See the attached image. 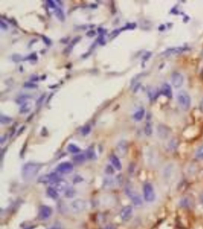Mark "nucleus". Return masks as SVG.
Here are the masks:
<instances>
[{
    "label": "nucleus",
    "instance_id": "1",
    "mask_svg": "<svg viewBox=\"0 0 203 229\" xmlns=\"http://www.w3.org/2000/svg\"><path fill=\"white\" fill-rule=\"evenodd\" d=\"M41 164L36 163H27L25 164L22 168V176L25 180H30L33 179L39 173Z\"/></svg>",
    "mask_w": 203,
    "mask_h": 229
},
{
    "label": "nucleus",
    "instance_id": "2",
    "mask_svg": "<svg viewBox=\"0 0 203 229\" xmlns=\"http://www.w3.org/2000/svg\"><path fill=\"white\" fill-rule=\"evenodd\" d=\"M177 100L183 110L187 111L190 109L191 104V99L187 92L184 91L179 92L177 95Z\"/></svg>",
    "mask_w": 203,
    "mask_h": 229
},
{
    "label": "nucleus",
    "instance_id": "3",
    "mask_svg": "<svg viewBox=\"0 0 203 229\" xmlns=\"http://www.w3.org/2000/svg\"><path fill=\"white\" fill-rule=\"evenodd\" d=\"M143 195L145 201L147 202H153L156 198V192L153 185L150 183H146L143 186Z\"/></svg>",
    "mask_w": 203,
    "mask_h": 229
},
{
    "label": "nucleus",
    "instance_id": "4",
    "mask_svg": "<svg viewBox=\"0 0 203 229\" xmlns=\"http://www.w3.org/2000/svg\"><path fill=\"white\" fill-rule=\"evenodd\" d=\"M125 192L135 206L140 207L142 205V199L141 196L132 186H127L125 188Z\"/></svg>",
    "mask_w": 203,
    "mask_h": 229
},
{
    "label": "nucleus",
    "instance_id": "5",
    "mask_svg": "<svg viewBox=\"0 0 203 229\" xmlns=\"http://www.w3.org/2000/svg\"><path fill=\"white\" fill-rule=\"evenodd\" d=\"M176 175V167L173 163L167 164L163 168V177L164 180L167 183L173 181Z\"/></svg>",
    "mask_w": 203,
    "mask_h": 229
},
{
    "label": "nucleus",
    "instance_id": "6",
    "mask_svg": "<svg viewBox=\"0 0 203 229\" xmlns=\"http://www.w3.org/2000/svg\"><path fill=\"white\" fill-rule=\"evenodd\" d=\"M170 129L165 124H159L157 127V133L159 137L162 140L167 139L171 134Z\"/></svg>",
    "mask_w": 203,
    "mask_h": 229
},
{
    "label": "nucleus",
    "instance_id": "7",
    "mask_svg": "<svg viewBox=\"0 0 203 229\" xmlns=\"http://www.w3.org/2000/svg\"><path fill=\"white\" fill-rule=\"evenodd\" d=\"M59 179H60L56 173H52L50 174H47L40 176L38 179V182L42 184H54Z\"/></svg>",
    "mask_w": 203,
    "mask_h": 229
},
{
    "label": "nucleus",
    "instance_id": "8",
    "mask_svg": "<svg viewBox=\"0 0 203 229\" xmlns=\"http://www.w3.org/2000/svg\"><path fill=\"white\" fill-rule=\"evenodd\" d=\"M86 207L85 201L81 199L75 200L71 204V208L75 213H82L86 209Z\"/></svg>",
    "mask_w": 203,
    "mask_h": 229
},
{
    "label": "nucleus",
    "instance_id": "9",
    "mask_svg": "<svg viewBox=\"0 0 203 229\" xmlns=\"http://www.w3.org/2000/svg\"><path fill=\"white\" fill-rule=\"evenodd\" d=\"M128 149L129 144L125 140H120L116 146V151L118 155L120 157H124L128 152Z\"/></svg>",
    "mask_w": 203,
    "mask_h": 229
},
{
    "label": "nucleus",
    "instance_id": "10",
    "mask_svg": "<svg viewBox=\"0 0 203 229\" xmlns=\"http://www.w3.org/2000/svg\"><path fill=\"white\" fill-rule=\"evenodd\" d=\"M171 81L173 86L175 88H179L184 83V78L181 73L175 72L172 74Z\"/></svg>",
    "mask_w": 203,
    "mask_h": 229
},
{
    "label": "nucleus",
    "instance_id": "11",
    "mask_svg": "<svg viewBox=\"0 0 203 229\" xmlns=\"http://www.w3.org/2000/svg\"><path fill=\"white\" fill-rule=\"evenodd\" d=\"M133 213L132 206L127 205L123 207L120 212V216L123 222H128L132 217Z\"/></svg>",
    "mask_w": 203,
    "mask_h": 229
},
{
    "label": "nucleus",
    "instance_id": "12",
    "mask_svg": "<svg viewBox=\"0 0 203 229\" xmlns=\"http://www.w3.org/2000/svg\"><path fill=\"white\" fill-rule=\"evenodd\" d=\"M52 210L50 207L46 205H42L39 210L38 217L41 220H45L49 219L52 214Z\"/></svg>",
    "mask_w": 203,
    "mask_h": 229
},
{
    "label": "nucleus",
    "instance_id": "13",
    "mask_svg": "<svg viewBox=\"0 0 203 229\" xmlns=\"http://www.w3.org/2000/svg\"><path fill=\"white\" fill-rule=\"evenodd\" d=\"M59 172L63 174H68L71 173L73 170V165L69 162H63L60 163L57 167Z\"/></svg>",
    "mask_w": 203,
    "mask_h": 229
},
{
    "label": "nucleus",
    "instance_id": "14",
    "mask_svg": "<svg viewBox=\"0 0 203 229\" xmlns=\"http://www.w3.org/2000/svg\"><path fill=\"white\" fill-rule=\"evenodd\" d=\"M189 49L187 47H175V48H170L166 49L163 54L166 56H169L173 54H181L188 51Z\"/></svg>",
    "mask_w": 203,
    "mask_h": 229
},
{
    "label": "nucleus",
    "instance_id": "15",
    "mask_svg": "<svg viewBox=\"0 0 203 229\" xmlns=\"http://www.w3.org/2000/svg\"><path fill=\"white\" fill-rule=\"evenodd\" d=\"M54 184V188L59 192H66L69 188L68 183L63 179H59Z\"/></svg>",
    "mask_w": 203,
    "mask_h": 229
},
{
    "label": "nucleus",
    "instance_id": "16",
    "mask_svg": "<svg viewBox=\"0 0 203 229\" xmlns=\"http://www.w3.org/2000/svg\"><path fill=\"white\" fill-rule=\"evenodd\" d=\"M160 92L168 98H172L173 96L172 89L170 85L168 83H164L161 88Z\"/></svg>",
    "mask_w": 203,
    "mask_h": 229
},
{
    "label": "nucleus",
    "instance_id": "17",
    "mask_svg": "<svg viewBox=\"0 0 203 229\" xmlns=\"http://www.w3.org/2000/svg\"><path fill=\"white\" fill-rule=\"evenodd\" d=\"M110 162L111 163L113 166L117 170L120 171L122 168V164L119 160V158L117 157V156L115 155H111L110 157Z\"/></svg>",
    "mask_w": 203,
    "mask_h": 229
},
{
    "label": "nucleus",
    "instance_id": "18",
    "mask_svg": "<svg viewBox=\"0 0 203 229\" xmlns=\"http://www.w3.org/2000/svg\"><path fill=\"white\" fill-rule=\"evenodd\" d=\"M47 193L48 195L53 199H57L59 197V192L56 190L55 188L52 187H49L47 190Z\"/></svg>",
    "mask_w": 203,
    "mask_h": 229
},
{
    "label": "nucleus",
    "instance_id": "19",
    "mask_svg": "<svg viewBox=\"0 0 203 229\" xmlns=\"http://www.w3.org/2000/svg\"><path fill=\"white\" fill-rule=\"evenodd\" d=\"M31 108H32L31 103L26 102L21 106L19 110V113L20 114H26L30 111Z\"/></svg>",
    "mask_w": 203,
    "mask_h": 229
},
{
    "label": "nucleus",
    "instance_id": "20",
    "mask_svg": "<svg viewBox=\"0 0 203 229\" xmlns=\"http://www.w3.org/2000/svg\"><path fill=\"white\" fill-rule=\"evenodd\" d=\"M178 140L176 138H173V139H172L168 145H167V146H168V149L169 150H170V151H174L176 149V148H178V144H179V142H178Z\"/></svg>",
    "mask_w": 203,
    "mask_h": 229
},
{
    "label": "nucleus",
    "instance_id": "21",
    "mask_svg": "<svg viewBox=\"0 0 203 229\" xmlns=\"http://www.w3.org/2000/svg\"><path fill=\"white\" fill-rule=\"evenodd\" d=\"M145 110L144 109H139L133 114V119L136 121H139L142 120L145 115Z\"/></svg>",
    "mask_w": 203,
    "mask_h": 229
},
{
    "label": "nucleus",
    "instance_id": "22",
    "mask_svg": "<svg viewBox=\"0 0 203 229\" xmlns=\"http://www.w3.org/2000/svg\"><path fill=\"white\" fill-rule=\"evenodd\" d=\"M148 95L150 98V99L152 101L155 100L156 98L158 97V91L156 90V89L153 88H150L148 90Z\"/></svg>",
    "mask_w": 203,
    "mask_h": 229
},
{
    "label": "nucleus",
    "instance_id": "23",
    "mask_svg": "<svg viewBox=\"0 0 203 229\" xmlns=\"http://www.w3.org/2000/svg\"><path fill=\"white\" fill-rule=\"evenodd\" d=\"M55 14L57 18L61 21H64L65 20V14L63 11L60 8H56L55 10Z\"/></svg>",
    "mask_w": 203,
    "mask_h": 229
},
{
    "label": "nucleus",
    "instance_id": "24",
    "mask_svg": "<svg viewBox=\"0 0 203 229\" xmlns=\"http://www.w3.org/2000/svg\"><path fill=\"white\" fill-rule=\"evenodd\" d=\"M86 158H87L86 155L83 154H78V155L74 156L73 159L75 163H78V164H81V163H84L86 160Z\"/></svg>",
    "mask_w": 203,
    "mask_h": 229
},
{
    "label": "nucleus",
    "instance_id": "25",
    "mask_svg": "<svg viewBox=\"0 0 203 229\" xmlns=\"http://www.w3.org/2000/svg\"><path fill=\"white\" fill-rule=\"evenodd\" d=\"M30 98H31V97L30 95H20V97H19L16 99V102L18 104H23L25 103H26V101L27 100H29Z\"/></svg>",
    "mask_w": 203,
    "mask_h": 229
},
{
    "label": "nucleus",
    "instance_id": "26",
    "mask_svg": "<svg viewBox=\"0 0 203 229\" xmlns=\"http://www.w3.org/2000/svg\"><path fill=\"white\" fill-rule=\"evenodd\" d=\"M13 121V118L1 114L0 115V123L2 124H10Z\"/></svg>",
    "mask_w": 203,
    "mask_h": 229
},
{
    "label": "nucleus",
    "instance_id": "27",
    "mask_svg": "<svg viewBox=\"0 0 203 229\" xmlns=\"http://www.w3.org/2000/svg\"><path fill=\"white\" fill-rule=\"evenodd\" d=\"M180 205L183 208H188L190 207V206L191 205V202L188 198L186 197V198H184L181 199V201H180Z\"/></svg>",
    "mask_w": 203,
    "mask_h": 229
},
{
    "label": "nucleus",
    "instance_id": "28",
    "mask_svg": "<svg viewBox=\"0 0 203 229\" xmlns=\"http://www.w3.org/2000/svg\"><path fill=\"white\" fill-rule=\"evenodd\" d=\"M145 133L147 136H150L153 133V126L150 122H147L145 126V129H144Z\"/></svg>",
    "mask_w": 203,
    "mask_h": 229
},
{
    "label": "nucleus",
    "instance_id": "29",
    "mask_svg": "<svg viewBox=\"0 0 203 229\" xmlns=\"http://www.w3.org/2000/svg\"><path fill=\"white\" fill-rule=\"evenodd\" d=\"M67 150L72 154H77L80 152L79 148L74 144L69 145L67 146Z\"/></svg>",
    "mask_w": 203,
    "mask_h": 229
},
{
    "label": "nucleus",
    "instance_id": "30",
    "mask_svg": "<svg viewBox=\"0 0 203 229\" xmlns=\"http://www.w3.org/2000/svg\"><path fill=\"white\" fill-rule=\"evenodd\" d=\"M196 157L198 160H203V144L197 148L196 152Z\"/></svg>",
    "mask_w": 203,
    "mask_h": 229
},
{
    "label": "nucleus",
    "instance_id": "31",
    "mask_svg": "<svg viewBox=\"0 0 203 229\" xmlns=\"http://www.w3.org/2000/svg\"><path fill=\"white\" fill-rule=\"evenodd\" d=\"M86 156H87V158L91 160H93L96 158V154L93 148H90L87 150L86 153Z\"/></svg>",
    "mask_w": 203,
    "mask_h": 229
},
{
    "label": "nucleus",
    "instance_id": "32",
    "mask_svg": "<svg viewBox=\"0 0 203 229\" xmlns=\"http://www.w3.org/2000/svg\"><path fill=\"white\" fill-rule=\"evenodd\" d=\"M91 126L90 125L87 124L82 128L81 133L84 136H87L91 132Z\"/></svg>",
    "mask_w": 203,
    "mask_h": 229
},
{
    "label": "nucleus",
    "instance_id": "33",
    "mask_svg": "<svg viewBox=\"0 0 203 229\" xmlns=\"http://www.w3.org/2000/svg\"><path fill=\"white\" fill-rule=\"evenodd\" d=\"M24 88L28 89H35L38 88V85L33 82H26L23 85Z\"/></svg>",
    "mask_w": 203,
    "mask_h": 229
},
{
    "label": "nucleus",
    "instance_id": "34",
    "mask_svg": "<svg viewBox=\"0 0 203 229\" xmlns=\"http://www.w3.org/2000/svg\"><path fill=\"white\" fill-rule=\"evenodd\" d=\"M38 59V56L36 55V54L35 52H33L32 54H30L29 55H28L27 57H26L25 58H24V60H33V61H35Z\"/></svg>",
    "mask_w": 203,
    "mask_h": 229
},
{
    "label": "nucleus",
    "instance_id": "35",
    "mask_svg": "<svg viewBox=\"0 0 203 229\" xmlns=\"http://www.w3.org/2000/svg\"><path fill=\"white\" fill-rule=\"evenodd\" d=\"M12 60L15 63H19L22 60V57L20 55L17 54H14L12 55Z\"/></svg>",
    "mask_w": 203,
    "mask_h": 229
},
{
    "label": "nucleus",
    "instance_id": "36",
    "mask_svg": "<svg viewBox=\"0 0 203 229\" xmlns=\"http://www.w3.org/2000/svg\"><path fill=\"white\" fill-rule=\"evenodd\" d=\"M73 45H69L67 47H66L64 51H63V54H65V55H69V54H70V52H72V49H73Z\"/></svg>",
    "mask_w": 203,
    "mask_h": 229
},
{
    "label": "nucleus",
    "instance_id": "37",
    "mask_svg": "<svg viewBox=\"0 0 203 229\" xmlns=\"http://www.w3.org/2000/svg\"><path fill=\"white\" fill-rule=\"evenodd\" d=\"M136 26L135 23H129L127 24L125 27L122 29V30H127V29H133Z\"/></svg>",
    "mask_w": 203,
    "mask_h": 229
},
{
    "label": "nucleus",
    "instance_id": "38",
    "mask_svg": "<svg viewBox=\"0 0 203 229\" xmlns=\"http://www.w3.org/2000/svg\"><path fill=\"white\" fill-rule=\"evenodd\" d=\"M45 94H42L36 101V104L37 106H39L41 104H42V103H43L44 100H45Z\"/></svg>",
    "mask_w": 203,
    "mask_h": 229
},
{
    "label": "nucleus",
    "instance_id": "39",
    "mask_svg": "<svg viewBox=\"0 0 203 229\" xmlns=\"http://www.w3.org/2000/svg\"><path fill=\"white\" fill-rule=\"evenodd\" d=\"M65 192H66V196L67 197H73V196L74 195L73 190L72 189H69V188Z\"/></svg>",
    "mask_w": 203,
    "mask_h": 229
},
{
    "label": "nucleus",
    "instance_id": "40",
    "mask_svg": "<svg viewBox=\"0 0 203 229\" xmlns=\"http://www.w3.org/2000/svg\"><path fill=\"white\" fill-rule=\"evenodd\" d=\"M86 35L87 36H88L90 38H92V37H94L96 35V32L94 30H90L89 31H88L87 32Z\"/></svg>",
    "mask_w": 203,
    "mask_h": 229
},
{
    "label": "nucleus",
    "instance_id": "41",
    "mask_svg": "<svg viewBox=\"0 0 203 229\" xmlns=\"http://www.w3.org/2000/svg\"><path fill=\"white\" fill-rule=\"evenodd\" d=\"M42 40H43V41L44 42V43H45L46 45H51V40H50L48 37H47V36H42Z\"/></svg>",
    "mask_w": 203,
    "mask_h": 229
},
{
    "label": "nucleus",
    "instance_id": "42",
    "mask_svg": "<svg viewBox=\"0 0 203 229\" xmlns=\"http://www.w3.org/2000/svg\"><path fill=\"white\" fill-rule=\"evenodd\" d=\"M47 4L48 5V6L50 7V8H55L56 7V5L55 4V2L53 1H51V0H48L47 1Z\"/></svg>",
    "mask_w": 203,
    "mask_h": 229
},
{
    "label": "nucleus",
    "instance_id": "43",
    "mask_svg": "<svg viewBox=\"0 0 203 229\" xmlns=\"http://www.w3.org/2000/svg\"><path fill=\"white\" fill-rule=\"evenodd\" d=\"M81 36H76V37L74 38L73 39V40L72 41L71 45H72L73 46L74 45H75L76 44H77V43L81 40Z\"/></svg>",
    "mask_w": 203,
    "mask_h": 229
},
{
    "label": "nucleus",
    "instance_id": "44",
    "mask_svg": "<svg viewBox=\"0 0 203 229\" xmlns=\"http://www.w3.org/2000/svg\"><path fill=\"white\" fill-rule=\"evenodd\" d=\"M0 26H1V28L2 29H3V30H7V29H8V26H7V24L5 23V22H4L2 20H1V22H0Z\"/></svg>",
    "mask_w": 203,
    "mask_h": 229
},
{
    "label": "nucleus",
    "instance_id": "45",
    "mask_svg": "<svg viewBox=\"0 0 203 229\" xmlns=\"http://www.w3.org/2000/svg\"><path fill=\"white\" fill-rule=\"evenodd\" d=\"M30 81L31 82H37L39 81V77L36 75H33V76H30Z\"/></svg>",
    "mask_w": 203,
    "mask_h": 229
},
{
    "label": "nucleus",
    "instance_id": "46",
    "mask_svg": "<svg viewBox=\"0 0 203 229\" xmlns=\"http://www.w3.org/2000/svg\"><path fill=\"white\" fill-rule=\"evenodd\" d=\"M120 33V30H115L114 31H113L111 34H110V36H112V38H114L115 36H116L117 35H119V33Z\"/></svg>",
    "mask_w": 203,
    "mask_h": 229
},
{
    "label": "nucleus",
    "instance_id": "47",
    "mask_svg": "<svg viewBox=\"0 0 203 229\" xmlns=\"http://www.w3.org/2000/svg\"><path fill=\"white\" fill-rule=\"evenodd\" d=\"M99 43L101 44V45H104L105 44V42L104 41V37L103 36H100V37L99 38Z\"/></svg>",
    "mask_w": 203,
    "mask_h": 229
},
{
    "label": "nucleus",
    "instance_id": "48",
    "mask_svg": "<svg viewBox=\"0 0 203 229\" xmlns=\"http://www.w3.org/2000/svg\"><path fill=\"white\" fill-rule=\"evenodd\" d=\"M98 32H99V33L100 34H101L102 36V35L105 33V30L104 29H102V28H99V29H98Z\"/></svg>",
    "mask_w": 203,
    "mask_h": 229
},
{
    "label": "nucleus",
    "instance_id": "49",
    "mask_svg": "<svg viewBox=\"0 0 203 229\" xmlns=\"http://www.w3.org/2000/svg\"><path fill=\"white\" fill-rule=\"evenodd\" d=\"M102 229H116V228L113 225H108Z\"/></svg>",
    "mask_w": 203,
    "mask_h": 229
},
{
    "label": "nucleus",
    "instance_id": "50",
    "mask_svg": "<svg viewBox=\"0 0 203 229\" xmlns=\"http://www.w3.org/2000/svg\"><path fill=\"white\" fill-rule=\"evenodd\" d=\"M49 229H62L59 226V225H54L53 226H52L51 228H50Z\"/></svg>",
    "mask_w": 203,
    "mask_h": 229
},
{
    "label": "nucleus",
    "instance_id": "51",
    "mask_svg": "<svg viewBox=\"0 0 203 229\" xmlns=\"http://www.w3.org/2000/svg\"><path fill=\"white\" fill-rule=\"evenodd\" d=\"M151 54H150V52H148V53H147V54H146V55H144V57H143V58L144 59V60H147L150 56H151Z\"/></svg>",
    "mask_w": 203,
    "mask_h": 229
},
{
    "label": "nucleus",
    "instance_id": "52",
    "mask_svg": "<svg viewBox=\"0 0 203 229\" xmlns=\"http://www.w3.org/2000/svg\"><path fill=\"white\" fill-rule=\"evenodd\" d=\"M200 201L202 204H203V192L200 195Z\"/></svg>",
    "mask_w": 203,
    "mask_h": 229
}]
</instances>
